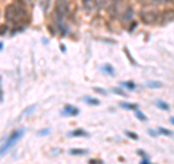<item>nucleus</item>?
<instances>
[{
  "label": "nucleus",
  "mask_w": 174,
  "mask_h": 164,
  "mask_svg": "<svg viewBox=\"0 0 174 164\" xmlns=\"http://www.w3.org/2000/svg\"><path fill=\"white\" fill-rule=\"evenodd\" d=\"M48 132H49V129H44V131H39V132H38V135H47Z\"/></svg>",
  "instance_id": "obj_25"
},
{
  "label": "nucleus",
  "mask_w": 174,
  "mask_h": 164,
  "mask_svg": "<svg viewBox=\"0 0 174 164\" xmlns=\"http://www.w3.org/2000/svg\"><path fill=\"white\" fill-rule=\"evenodd\" d=\"M8 32H9V26H8L6 23L0 26V37H5V35H6Z\"/></svg>",
  "instance_id": "obj_16"
},
{
  "label": "nucleus",
  "mask_w": 174,
  "mask_h": 164,
  "mask_svg": "<svg viewBox=\"0 0 174 164\" xmlns=\"http://www.w3.org/2000/svg\"><path fill=\"white\" fill-rule=\"evenodd\" d=\"M95 92H97V93H102V94H108V92H106L105 89H99V87H95Z\"/></svg>",
  "instance_id": "obj_23"
},
{
  "label": "nucleus",
  "mask_w": 174,
  "mask_h": 164,
  "mask_svg": "<svg viewBox=\"0 0 174 164\" xmlns=\"http://www.w3.org/2000/svg\"><path fill=\"white\" fill-rule=\"evenodd\" d=\"M173 21H174V10H164L160 13V25H164Z\"/></svg>",
  "instance_id": "obj_6"
},
{
  "label": "nucleus",
  "mask_w": 174,
  "mask_h": 164,
  "mask_svg": "<svg viewBox=\"0 0 174 164\" xmlns=\"http://www.w3.org/2000/svg\"><path fill=\"white\" fill-rule=\"evenodd\" d=\"M68 12H70V8H68L67 0H57L55 6H54V18H55L57 26H60L62 23V21L68 15Z\"/></svg>",
  "instance_id": "obj_2"
},
{
  "label": "nucleus",
  "mask_w": 174,
  "mask_h": 164,
  "mask_svg": "<svg viewBox=\"0 0 174 164\" xmlns=\"http://www.w3.org/2000/svg\"><path fill=\"white\" fill-rule=\"evenodd\" d=\"M113 92H115L116 94H119V96H128V93H125V92H123L122 89H119V87H115Z\"/></svg>",
  "instance_id": "obj_20"
},
{
  "label": "nucleus",
  "mask_w": 174,
  "mask_h": 164,
  "mask_svg": "<svg viewBox=\"0 0 174 164\" xmlns=\"http://www.w3.org/2000/svg\"><path fill=\"white\" fill-rule=\"evenodd\" d=\"M61 113L64 116H75V115H78V109L74 107V106H71V105H65L64 109L61 110Z\"/></svg>",
  "instance_id": "obj_7"
},
{
  "label": "nucleus",
  "mask_w": 174,
  "mask_h": 164,
  "mask_svg": "<svg viewBox=\"0 0 174 164\" xmlns=\"http://www.w3.org/2000/svg\"><path fill=\"white\" fill-rule=\"evenodd\" d=\"M70 135L71 136H87L89 134H87L86 131H83V129H75V131H71Z\"/></svg>",
  "instance_id": "obj_10"
},
{
  "label": "nucleus",
  "mask_w": 174,
  "mask_h": 164,
  "mask_svg": "<svg viewBox=\"0 0 174 164\" xmlns=\"http://www.w3.org/2000/svg\"><path fill=\"white\" fill-rule=\"evenodd\" d=\"M48 29H49V32H51L52 35H55V34H57V28H55V26L49 25V26H48Z\"/></svg>",
  "instance_id": "obj_22"
},
{
  "label": "nucleus",
  "mask_w": 174,
  "mask_h": 164,
  "mask_svg": "<svg viewBox=\"0 0 174 164\" xmlns=\"http://www.w3.org/2000/svg\"><path fill=\"white\" fill-rule=\"evenodd\" d=\"M70 154H73V155H84V154H87V150H81V148H73V150H70Z\"/></svg>",
  "instance_id": "obj_11"
},
{
  "label": "nucleus",
  "mask_w": 174,
  "mask_h": 164,
  "mask_svg": "<svg viewBox=\"0 0 174 164\" xmlns=\"http://www.w3.org/2000/svg\"><path fill=\"white\" fill-rule=\"evenodd\" d=\"M132 19H134V9H132L131 6H128V8L122 12V15H121V21L123 22V25H128V23L132 22Z\"/></svg>",
  "instance_id": "obj_5"
},
{
  "label": "nucleus",
  "mask_w": 174,
  "mask_h": 164,
  "mask_svg": "<svg viewBox=\"0 0 174 164\" xmlns=\"http://www.w3.org/2000/svg\"><path fill=\"white\" fill-rule=\"evenodd\" d=\"M158 132H160V134H162V135H165V136H171V135H173V132H171V131H168V129H165V128H162V126H160V128H158Z\"/></svg>",
  "instance_id": "obj_15"
},
{
  "label": "nucleus",
  "mask_w": 174,
  "mask_h": 164,
  "mask_svg": "<svg viewBox=\"0 0 174 164\" xmlns=\"http://www.w3.org/2000/svg\"><path fill=\"white\" fill-rule=\"evenodd\" d=\"M160 13L157 10H142L139 13V18L144 23L147 25H154V23H160Z\"/></svg>",
  "instance_id": "obj_4"
},
{
  "label": "nucleus",
  "mask_w": 174,
  "mask_h": 164,
  "mask_svg": "<svg viewBox=\"0 0 174 164\" xmlns=\"http://www.w3.org/2000/svg\"><path fill=\"white\" fill-rule=\"evenodd\" d=\"M2 48H3V44H2V42H0V50H2Z\"/></svg>",
  "instance_id": "obj_30"
},
{
  "label": "nucleus",
  "mask_w": 174,
  "mask_h": 164,
  "mask_svg": "<svg viewBox=\"0 0 174 164\" xmlns=\"http://www.w3.org/2000/svg\"><path fill=\"white\" fill-rule=\"evenodd\" d=\"M122 84H123L126 89H129V90H134V89L136 87V86H135V83H132V81H123Z\"/></svg>",
  "instance_id": "obj_17"
},
{
  "label": "nucleus",
  "mask_w": 174,
  "mask_h": 164,
  "mask_svg": "<svg viewBox=\"0 0 174 164\" xmlns=\"http://www.w3.org/2000/svg\"><path fill=\"white\" fill-rule=\"evenodd\" d=\"M102 68H103V71H105L106 74H110V76H113V74H115V70H113V67H112V65H109V64L103 65Z\"/></svg>",
  "instance_id": "obj_13"
},
{
  "label": "nucleus",
  "mask_w": 174,
  "mask_h": 164,
  "mask_svg": "<svg viewBox=\"0 0 174 164\" xmlns=\"http://www.w3.org/2000/svg\"><path fill=\"white\" fill-rule=\"evenodd\" d=\"M135 115H136V118H138L139 121H147V116H145V115H144L142 112H139L138 109L135 110Z\"/></svg>",
  "instance_id": "obj_18"
},
{
  "label": "nucleus",
  "mask_w": 174,
  "mask_h": 164,
  "mask_svg": "<svg viewBox=\"0 0 174 164\" xmlns=\"http://www.w3.org/2000/svg\"><path fill=\"white\" fill-rule=\"evenodd\" d=\"M141 164H149V161H148V160H144V161H142Z\"/></svg>",
  "instance_id": "obj_28"
},
{
  "label": "nucleus",
  "mask_w": 174,
  "mask_h": 164,
  "mask_svg": "<svg viewBox=\"0 0 174 164\" xmlns=\"http://www.w3.org/2000/svg\"><path fill=\"white\" fill-rule=\"evenodd\" d=\"M3 100V93H2V86H0V102Z\"/></svg>",
  "instance_id": "obj_27"
},
{
  "label": "nucleus",
  "mask_w": 174,
  "mask_h": 164,
  "mask_svg": "<svg viewBox=\"0 0 174 164\" xmlns=\"http://www.w3.org/2000/svg\"><path fill=\"white\" fill-rule=\"evenodd\" d=\"M136 26H138V22L132 21V22H131V25H129V28H128V31H129V32H134V31L136 29Z\"/></svg>",
  "instance_id": "obj_19"
},
{
  "label": "nucleus",
  "mask_w": 174,
  "mask_h": 164,
  "mask_svg": "<svg viewBox=\"0 0 174 164\" xmlns=\"http://www.w3.org/2000/svg\"><path fill=\"white\" fill-rule=\"evenodd\" d=\"M5 18H6L8 22H13V23L22 25V26H26L31 22V16L28 15L26 6L22 0H18L16 3H12V5L6 6Z\"/></svg>",
  "instance_id": "obj_1"
},
{
  "label": "nucleus",
  "mask_w": 174,
  "mask_h": 164,
  "mask_svg": "<svg viewBox=\"0 0 174 164\" xmlns=\"http://www.w3.org/2000/svg\"><path fill=\"white\" fill-rule=\"evenodd\" d=\"M23 134H25V129H22V128L13 131V132L9 135V138L5 141V144L0 147V157L5 155V154H6V152H8V151H9V150H10V148H12V147H13L21 138H22V136H23Z\"/></svg>",
  "instance_id": "obj_3"
},
{
  "label": "nucleus",
  "mask_w": 174,
  "mask_h": 164,
  "mask_svg": "<svg viewBox=\"0 0 174 164\" xmlns=\"http://www.w3.org/2000/svg\"><path fill=\"white\" fill-rule=\"evenodd\" d=\"M89 163H90V164H103V163H102L100 160H99V161H97V160H90Z\"/></svg>",
  "instance_id": "obj_26"
},
{
  "label": "nucleus",
  "mask_w": 174,
  "mask_h": 164,
  "mask_svg": "<svg viewBox=\"0 0 174 164\" xmlns=\"http://www.w3.org/2000/svg\"><path fill=\"white\" fill-rule=\"evenodd\" d=\"M121 106L123 107V109H129V110H136L138 107H136V105L135 103H121Z\"/></svg>",
  "instance_id": "obj_12"
},
{
  "label": "nucleus",
  "mask_w": 174,
  "mask_h": 164,
  "mask_svg": "<svg viewBox=\"0 0 174 164\" xmlns=\"http://www.w3.org/2000/svg\"><path fill=\"white\" fill-rule=\"evenodd\" d=\"M83 100H84L86 103L92 105V106H97V105H100V102H99L97 99H95V97H90V96H84V97H83Z\"/></svg>",
  "instance_id": "obj_9"
},
{
  "label": "nucleus",
  "mask_w": 174,
  "mask_h": 164,
  "mask_svg": "<svg viewBox=\"0 0 174 164\" xmlns=\"http://www.w3.org/2000/svg\"><path fill=\"white\" fill-rule=\"evenodd\" d=\"M157 107H160V109H162V110H168L170 109V106L167 105V103H164V102H161V100H157Z\"/></svg>",
  "instance_id": "obj_14"
},
{
  "label": "nucleus",
  "mask_w": 174,
  "mask_h": 164,
  "mask_svg": "<svg viewBox=\"0 0 174 164\" xmlns=\"http://www.w3.org/2000/svg\"><path fill=\"white\" fill-rule=\"evenodd\" d=\"M126 135H128L129 138H132V139H138V138H139L138 134H135V132H132V131H126Z\"/></svg>",
  "instance_id": "obj_21"
},
{
  "label": "nucleus",
  "mask_w": 174,
  "mask_h": 164,
  "mask_svg": "<svg viewBox=\"0 0 174 164\" xmlns=\"http://www.w3.org/2000/svg\"><path fill=\"white\" fill-rule=\"evenodd\" d=\"M149 87H161V83H148Z\"/></svg>",
  "instance_id": "obj_24"
},
{
  "label": "nucleus",
  "mask_w": 174,
  "mask_h": 164,
  "mask_svg": "<svg viewBox=\"0 0 174 164\" xmlns=\"http://www.w3.org/2000/svg\"><path fill=\"white\" fill-rule=\"evenodd\" d=\"M170 122H171V123L174 125V118H170Z\"/></svg>",
  "instance_id": "obj_29"
},
{
  "label": "nucleus",
  "mask_w": 174,
  "mask_h": 164,
  "mask_svg": "<svg viewBox=\"0 0 174 164\" xmlns=\"http://www.w3.org/2000/svg\"><path fill=\"white\" fill-rule=\"evenodd\" d=\"M83 6L87 12H92L93 9H96V3L95 0H83Z\"/></svg>",
  "instance_id": "obj_8"
}]
</instances>
